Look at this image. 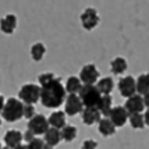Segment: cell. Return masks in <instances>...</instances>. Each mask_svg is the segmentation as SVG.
<instances>
[{"label":"cell","instance_id":"obj_1","mask_svg":"<svg viewBox=\"0 0 149 149\" xmlns=\"http://www.w3.org/2000/svg\"><path fill=\"white\" fill-rule=\"evenodd\" d=\"M38 81L42 88L40 102L47 109H57L65 102V88L61 84V79L54 77L52 72H42L38 77Z\"/></svg>","mask_w":149,"mask_h":149},{"label":"cell","instance_id":"obj_2","mask_svg":"<svg viewBox=\"0 0 149 149\" xmlns=\"http://www.w3.org/2000/svg\"><path fill=\"white\" fill-rule=\"evenodd\" d=\"M24 106H25V103L21 102L19 99H15V97H10L7 100L3 99L1 117L8 123L18 121L21 117H24Z\"/></svg>","mask_w":149,"mask_h":149},{"label":"cell","instance_id":"obj_3","mask_svg":"<svg viewBox=\"0 0 149 149\" xmlns=\"http://www.w3.org/2000/svg\"><path fill=\"white\" fill-rule=\"evenodd\" d=\"M78 95L85 107H97L103 97L102 92L97 89L96 85H84Z\"/></svg>","mask_w":149,"mask_h":149},{"label":"cell","instance_id":"obj_4","mask_svg":"<svg viewBox=\"0 0 149 149\" xmlns=\"http://www.w3.org/2000/svg\"><path fill=\"white\" fill-rule=\"evenodd\" d=\"M42 88L36 84H25L18 91V99L25 104H35L40 100Z\"/></svg>","mask_w":149,"mask_h":149},{"label":"cell","instance_id":"obj_5","mask_svg":"<svg viewBox=\"0 0 149 149\" xmlns=\"http://www.w3.org/2000/svg\"><path fill=\"white\" fill-rule=\"evenodd\" d=\"M50 128L49 118H46L42 114H36L31 120H28V130L32 131L35 135H45Z\"/></svg>","mask_w":149,"mask_h":149},{"label":"cell","instance_id":"obj_6","mask_svg":"<svg viewBox=\"0 0 149 149\" xmlns=\"http://www.w3.org/2000/svg\"><path fill=\"white\" fill-rule=\"evenodd\" d=\"M85 109L84 103L81 100L79 95H68L65 99L64 113L67 116H75L78 113H82Z\"/></svg>","mask_w":149,"mask_h":149},{"label":"cell","instance_id":"obj_7","mask_svg":"<svg viewBox=\"0 0 149 149\" xmlns=\"http://www.w3.org/2000/svg\"><path fill=\"white\" fill-rule=\"evenodd\" d=\"M118 91L121 93V96L127 97V99L136 95V79H134L131 75L121 78L118 81Z\"/></svg>","mask_w":149,"mask_h":149},{"label":"cell","instance_id":"obj_8","mask_svg":"<svg viewBox=\"0 0 149 149\" xmlns=\"http://www.w3.org/2000/svg\"><path fill=\"white\" fill-rule=\"evenodd\" d=\"M79 78L84 85H95L99 78V71L95 64H85L79 71Z\"/></svg>","mask_w":149,"mask_h":149},{"label":"cell","instance_id":"obj_9","mask_svg":"<svg viewBox=\"0 0 149 149\" xmlns=\"http://www.w3.org/2000/svg\"><path fill=\"white\" fill-rule=\"evenodd\" d=\"M99 21H100L99 14H97V11L95 8H92V7L85 8L84 13L81 14V24H82V26H84L85 29H88V31L93 29V28L99 24Z\"/></svg>","mask_w":149,"mask_h":149},{"label":"cell","instance_id":"obj_10","mask_svg":"<svg viewBox=\"0 0 149 149\" xmlns=\"http://www.w3.org/2000/svg\"><path fill=\"white\" fill-rule=\"evenodd\" d=\"M109 118L113 121L116 127H123L125 125L127 120H130V113L127 111L124 106H116V107H113Z\"/></svg>","mask_w":149,"mask_h":149},{"label":"cell","instance_id":"obj_11","mask_svg":"<svg viewBox=\"0 0 149 149\" xmlns=\"http://www.w3.org/2000/svg\"><path fill=\"white\" fill-rule=\"evenodd\" d=\"M124 107L127 109V111L130 114H138V113H142L143 107L145 106V102H143V97L141 95H134L127 99V102L124 104Z\"/></svg>","mask_w":149,"mask_h":149},{"label":"cell","instance_id":"obj_12","mask_svg":"<svg viewBox=\"0 0 149 149\" xmlns=\"http://www.w3.org/2000/svg\"><path fill=\"white\" fill-rule=\"evenodd\" d=\"M81 114H82V123L85 125H92L102 120V113L97 107H85Z\"/></svg>","mask_w":149,"mask_h":149},{"label":"cell","instance_id":"obj_13","mask_svg":"<svg viewBox=\"0 0 149 149\" xmlns=\"http://www.w3.org/2000/svg\"><path fill=\"white\" fill-rule=\"evenodd\" d=\"M24 139V134H21L19 131L17 130H10L6 132L4 135V142H6V146L11 149H17L21 145V141Z\"/></svg>","mask_w":149,"mask_h":149},{"label":"cell","instance_id":"obj_14","mask_svg":"<svg viewBox=\"0 0 149 149\" xmlns=\"http://www.w3.org/2000/svg\"><path fill=\"white\" fill-rule=\"evenodd\" d=\"M82 86H84V84H82L81 78L72 75V77H68L67 82H65V91L68 92V95H77L81 92Z\"/></svg>","mask_w":149,"mask_h":149},{"label":"cell","instance_id":"obj_15","mask_svg":"<svg viewBox=\"0 0 149 149\" xmlns=\"http://www.w3.org/2000/svg\"><path fill=\"white\" fill-rule=\"evenodd\" d=\"M116 125L113 124L109 117H104L102 118L100 121H99V127H97V130L99 132L102 134L103 136H110V135H114V132H116Z\"/></svg>","mask_w":149,"mask_h":149},{"label":"cell","instance_id":"obj_16","mask_svg":"<svg viewBox=\"0 0 149 149\" xmlns=\"http://www.w3.org/2000/svg\"><path fill=\"white\" fill-rule=\"evenodd\" d=\"M49 124L52 128L63 130L65 127V113L64 111H53L49 116Z\"/></svg>","mask_w":149,"mask_h":149},{"label":"cell","instance_id":"obj_17","mask_svg":"<svg viewBox=\"0 0 149 149\" xmlns=\"http://www.w3.org/2000/svg\"><path fill=\"white\" fill-rule=\"evenodd\" d=\"M61 130H57V128H49V131L45 134V142L50 146H57L60 141H61Z\"/></svg>","mask_w":149,"mask_h":149},{"label":"cell","instance_id":"obj_18","mask_svg":"<svg viewBox=\"0 0 149 149\" xmlns=\"http://www.w3.org/2000/svg\"><path fill=\"white\" fill-rule=\"evenodd\" d=\"M15 26H17V17L14 14H8L1 19V31L7 35L13 33Z\"/></svg>","mask_w":149,"mask_h":149},{"label":"cell","instance_id":"obj_19","mask_svg":"<svg viewBox=\"0 0 149 149\" xmlns=\"http://www.w3.org/2000/svg\"><path fill=\"white\" fill-rule=\"evenodd\" d=\"M149 92V74H141L136 78V93L138 95H146Z\"/></svg>","mask_w":149,"mask_h":149},{"label":"cell","instance_id":"obj_20","mask_svg":"<svg viewBox=\"0 0 149 149\" xmlns=\"http://www.w3.org/2000/svg\"><path fill=\"white\" fill-rule=\"evenodd\" d=\"M111 104H113V99H111L110 95H103L102 100H100V103H99V106H97V109L100 110L102 116H104V117L110 116L111 110H113Z\"/></svg>","mask_w":149,"mask_h":149},{"label":"cell","instance_id":"obj_21","mask_svg":"<svg viewBox=\"0 0 149 149\" xmlns=\"http://www.w3.org/2000/svg\"><path fill=\"white\" fill-rule=\"evenodd\" d=\"M96 86H97V89L102 92V95H110V92L113 91V88H114L113 78L104 77V78H102V79H99Z\"/></svg>","mask_w":149,"mask_h":149},{"label":"cell","instance_id":"obj_22","mask_svg":"<svg viewBox=\"0 0 149 149\" xmlns=\"http://www.w3.org/2000/svg\"><path fill=\"white\" fill-rule=\"evenodd\" d=\"M110 70L114 74H121L127 70V60L124 57H116L110 63Z\"/></svg>","mask_w":149,"mask_h":149},{"label":"cell","instance_id":"obj_23","mask_svg":"<svg viewBox=\"0 0 149 149\" xmlns=\"http://www.w3.org/2000/svg\"><path fill=\"white\" fill-rule=\"evenodd\" d=\"M46 53V47L43 43H35L31 47V57L35 60V61H40L43 56Z\"/></svg>","mask_w":149,"mask_h":149},{"label":"cell","instance_id":"obj_24","mask_svg":"<svg viewBox=\"0 0 149 149\" xmlns=\"http://www.w3.org/2000/svg\"><path fill=\"white\" fill-rule=\"evenodd\" d=\"M75 136H77V128L74 125H65L64 128L61 130V138H63V141H65V142L74 141Z\"/></svg>","mask_w":149,"mask_h":149},{"label":"cell","instance_id":"obj_25","mask_svg":"<svg viewBox=\"0 0 149 149\" xmlns=\"http://www.w3.org/2000/svg\"><path fill=\"white\" fill-rule=\"evenodd\" d=\"M130 124L132 128H136V130H141L143 128V125H146L145 124V118L141 113H138V114H130Z\"/></svg>","mask_w":149,"mask_h":149},{"label":"cell","instance_id":"obj_26","mask_svg":"<svg viewBox=\"0 0 149 149\" xmlns=\"http://www.w3.org/2000/svg\"><path fill=\"white\" fill-rule=\"evenodd\" d=\"M35 107H33V104H25L24 106V117L28 118V120H31L32 117H35Z\"/></svg>","mask_w":149,"mask_h":149},{"label":"cell","instance_id":"obj_27","mask_svg":"<svg viewBox=\"0 0 149 149\" xmlns=\"http://www.w3.org/2000/svg\"><path fill=\"white\" fill-rule=\"evenodd\" d=\"M28 146H29V149H43L45 142L40 138H35V139H32L31 142L28 143Z\"/></svg>","mask_w":149,"mask_h":149},{"label":"cell","instance_id":"obj_28","mask_svg":"<svg viewBox=\"0 0 149 149\" xmlns=\"http://www.w3.org/2000/svg\"><path fill=\"white\" fill-rule=\"evenodd\" d=\"M96 148H97V143H96V141H93V139H86V141H84L82 146H81V149H96Z\"/></svg>","mask_w":149,"mask_h":149},{"label":"cell","instance_id":"obj_29","mask_svg":"<svg viewBox=\"0 0 149 149\" xmlns=\"http://www.w3.org/2000/svg\"><path fill=\"white\" fill-rule=\"evenodd\" d=\"M32 139H35V134H33L32 131H26L25 134H24V141H26V142L29 143L31 142V141H32Z\"/></svg>","mask_w":149,"mask_h":149},{"label":"cell","instance_id":"obj_30","mask_svg":"<svg viewBox=\"0 0 149 149\" xmlns=\"http://www.w3.org/2000/svg\"><path fill=\"white\" fill-rule=\"evenodd\" d=\"M143 118H145V124H146V125H149V109H146L145 114H143Z\"/></svg>","mask_w":149,"mask_h":149},{"label":"cell","instance_id":"obj_31","mask_svg":"<svg viewBox=\"0 0 149 149\" xmlns=\"http://www.w3.org/2000/svg\"><path fill=\"white\" fill-rule=\"evenodd\" d=\"M143 102H145V106L149 109V92L146 95H143Z\"/></svg>","mask_w":149,"mask_h":149},{"label":"cell","instance_id":"obj_32","mask_svg":"<svg viewBox=\"0 0 149 149\" xmlns=\"http://www.w3.org/2000/svg\"><path fill=\"white\" fill-rule=\"evenodd\" d=\"M17 149H29V146H28V145H19Z\"/></svg>","mask_w":149,"mask_h":149},{"label":"cell","instance_id":"obj_33","mask_svg":"<svg viewBox=\"0 0 149 149\" xmlns=\"http://www.w3.org/2000/svg\"><path fill=\"white\" fill-rule=\"evenodd\" d=\"M53 146H50V145H47V143L45 142V146H43V149H52Z\"/></svg>","mask_w":149,"mask_h":149},{"label":"cell","instance_id":"obj_34","mask_svg":"<svg viewBox=\"0 0 149 149\" xmlns=\"http://www.w3.org/2000/svg\"><path fill=\"white\" fill-rule=\"evenodd\" d=\"M1 149H11V148H8V146H4V148H1Z\"/></svg>","mask_w":149,"mask_h":149}]
</instances>
